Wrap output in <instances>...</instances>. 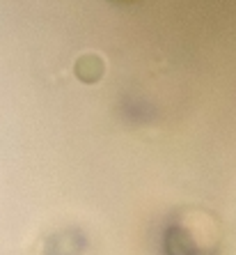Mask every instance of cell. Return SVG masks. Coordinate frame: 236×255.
<instances>
[{"mask_svg": "<svg viewBox=\"0 0 236 255\" xmlns=\"http://www.w3.org/2000/svg\"><path fill=\"white\" fill-rule=\"evenodd\" d=\"M218 244V221L204 209H181L163 230L165 255H216Z\"/></svg>", "mask_w": 236, "mask_h": 255, "instance_id": "1", "label": "cell"}, {"mask_svg": "<svg viewBox=\"0 0 236 255\" xmlns=\"http://www.w3.org/2000/svg\"><path fill=\"white\" fill-rule=\"evenodd\" d=\"M106 71V65L103 60L99 58L96 53H87V55H80L76 62V76L83 81V83H96Z\"/></svg>", "mask_w": 236, "mask_h": 255, "instance_id": "2", "label": "cell"}]
</instances>
